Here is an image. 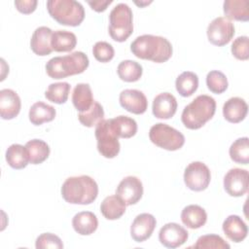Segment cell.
Here are the masks:
<instances>
[{"instance_id": "1", "label": "cell", "mask_w": 249, "mask_h": 249, "mask_svg": "<svg viewBox=\"0 0 249 249\" xmlns=\"http://www.w3.org/2000/svg\"><path fill=\"white\" fill-rule=\"evenodd\" d=\"M130 51L138 58L161 63L171 57L172 45L164 37L144 34L134 39Z\"/></svg>"}, {"instance_id": "2", "label": "cell", "mask_w": 249, "mask_h": 249, "mask_svg": "<svg viewBox=\"0 0 249 249\" xmlns=\"http://www.w3.org/2000/svg\"><path fill=\"white\" fill-rule=\"evenodd\" d=\"M97 195V183L89 175L69 177L61 186L62 197L71 204H90L96 199Z\"/></svg>"}, {"instance_id": "3", "label": "cell", "mask_w": 249, "mask_h": 249, "mask_svg": "<svg viewBox=\"0 0 249 249\" xmlns=\"http://www.w3.org/2000/svg\"><path fill=\"white\" fill-rule=\"evenodd\" d=\"M215 111V99L210 95L200 94L185 106L181 115V121L187 128L198 129L212 119Z\"/></svg>"}, {"instance_id": "4", "label": "cell", "mask_w": 249, "mask_h": 249, "mask_svg": "<svg viewBox=\"0 0 249 249\" xmlns=\"http://www.w3.org/2000/svg\"><path fill=\"white\" fill-rule=\"evenodd\" d=\"M89 64V57L83 52H74L63 56H54L46 63V72L52 79H63L83 73Z\"/></svg>"}, {"instance_id": "5", "label": "cell", "mask_w": 249, "mask_h": 249, "mask_svg": "<svg viewBox=\"0 0 249 249\" xmlns=\"http://www.w3.org/2000/svg\"><path fill=\"white\" fill-rule=\"evenodd\" d=\"M47 9L50 16L63 25L78 26L85 18L83 5L75 0H49Z\"/></svg>"}, {"instance_id": "6", "label": "cell", "mask_w": 249, "mask_h": 249, "mask_svg": "<svg viewBox=\"0 0 249 249\" xmlns=\"http://www.w3.org/2000/svg\"><path fill=\"white\" fill-rule=\"evenodd\" d=\"M132 11L128 5H116L109 15V34L116 42H124L133 32Z\"/></svg>"}, {"instance_id": "7", "label": "cell", "mask_w": 249, "mask_h": 249, "mask_svg": "<svg viewBox=\"0 0 249 249\" xmlns=\"http://www.w3.org/2000/svg\"><path fill=\"white\" fill-rule=\"evenodd\" d=\"M149 138L153 144L167 151L179 150L185 144V136L163 123H158L150 128Z\"/></svg>"}, {"instance_id": "8", "label": "cell", "mask_w": 249, "mask_h": 249, "mask_svg": "<svg viewBox=\"0 0 249 249\" xmlns=\"http://www.w3.org/2000/svg\"><path fill=\"white\" fill-rule=\"evenodd\" d=\"M97 150L106 159H113L120 153L119 137L113 131L109 120H102L95 125Z\"/></svg>"}, {"instance_id": "9", "label": "cell", "mask_w": 249, "mask_h": 249, "mask_svg": "<svg viewBox=\"0 0 249 249\" xmlns=\"http://www.w3.org/2000/svg\"><path fill=\"white\" fill-rule=\"evenodd\" d=\"M211 180L208 166L201 161H193L185 168L184 182L186 186L195 192L205 190Z\"/></svg>"}, {"instance_id": "10", "label": "cell", "mask_w": 249, "mask_h": 249, "mask_svg": "<svg viewBox=\"0 0 249 249\" xmlns=\"http://www.w3.org/2000/svg\"><path fill=\"white\" fill-rule=\"evenodd\" d=\"M234 25L226 17H218L214 18L207 26L208 41L218 47H222L230 43L234 35Z\"/></svg>"}, {"instance_id": "11", "label": "cell", "mask_w": 249, "mask_h": 249, "mask_svg": "<svg viewBox=\"0 0 249 249\" xmlns=\"http://www.w3.org/2000/svg\"><path fill=\"white\" fill-rule=\"evenodd\" d=\"M249 174L246 169L231 168L224 177V189L231 196H242L248 191Z\"/></svg>"}, {"instance_id": "12", "label": "cell", "mask_w": 249, "mask_h": 249, "mask_svg": "<svg viewBox=\"0 0 249 249\" xmlns=\"http://www.w3.org/2000/svg\"><path fill=\"white\" fill-rule=\"evenodd\" d=\"M116 195L120 196L126 205L137 203L143 195V185L135 176L124 177L116 189Z\"/></svg>"}, {"instance_id": "13", "label": "cell", "mask_w": 249, "mask_h": 249, "mask_svg": "<svg viewBox=\"0 0 249 249\" xmlns=\"http://www.w3.org/2000/svg\"><path fill=\"white\" fill-rule=\"evenodd\" d=\"M189 237L188 231L185 228L177 223H167L159 232L160 242L166 248H177L183 245Z\"/></svg>"}, {"instance_id": "14", "label": "cell", "mask_w": 249, "mask_h": 249, "mask_svg": "<svg viewBox=\"0 0 249 249\" xmlns=\"http://www.w3.org/2000/svg\"><path fill=\"white\" fill-rule=\"evenodd\" d=\"M119 101L124 109L135 115L145 113L148 108V100L146 95L141 90L134 89H124L120 93Z\"/></svg>"}, {"instance_id": "15", "label": "cell", "mask_w": 249, "mask_h": 249, "mask_svg": "<svg viewBox=\"0 0 249 249\" xmlns=\"http://www.w3.org/2000/svg\"><path fill=\"white\" fill-rule=\"evenodd\" d=\"M157 225L156 218L150 213H141L137 215L131 226L130 235L136 242H143L150 238Z\"/></svg>"}, {"instance_id": "16", "label": "cell", "mask_w": 249, "mask_h": 249, "mask_svg": "<svg viewBox=\"0 0 249 249\" xmlns=\"http://www.w3.org/2000/svg\"><path fill=\"white\" fill-rule=\"evenodd\" d=\"M176 110L177 100L175 96L169 92H161L153 100V115L158 119L168 120L175 115Z\"/></svg>"}, {"instance_id": "17", "label": "cell", "mask_w": 249, "mask_h": 249, "mask_svg": "<svg viewBox=\"0 0 249 249\" xmlns=\"http://www.w3.org/2000/svg\"><path fill=\"white\" fill-rule=\"evenodd\" d=\"M20 98L15 90L11 89L0 90V116L3 120L16 118L20 111Z\"/></svg>"}, {"instance_id": "18", "label": "cell", "mask_w": 249, "mask_h": 249, "mask_svg": "<svg viewBox=\"0 0 249 249\" xmlns=\"http://www.w3.org/2000/svg\"><path fill=\"white\" fill-rule=\"evenodd\" d=\"M52 35L53 31L47 26L37 27L30 40V48L32 52L40 56H45L50 54L53 50L52 48Z\"/></svg>"}, {"instance_id": "19", "label": "cell", "mask_w": 249, "mask_h": 249, "mask_svg": "<svg viewBox=\"0 0 249 249\" xmlns=\"http://www.w3.org/2000/svg\"><path fill=\"white\" fill-rule=\"evenodd\" d=\"M248 112L246 101L238 96L231 97L223 105L224 118L232 124H237L243 121Z\"/></svg>"}, {"instance_id": "20", "label": "cell", "mask_w": 249, "mask_h": 249, "mask_svg": "<svg viewBox=\"0 0 249 249\" xmlns=\"http://www.w3.org/2000/svg\"><path fill=\"white\" fill-rule=\"evenodd\" d=\"M223 231L231 241L239 243L244 240L248 233L247 225L237 215H230L223 222Z\"/></svg>"}, {"instance_id": "21", "label": "cell", "mask_w": 249, "mask_h": 249, "mask_svg": "<svg viewBox=\"0 0 249 249\" xmlns=\"http://www.w3.org/2000/svg\"><path fill=\"white\" fill-rule=\"evenodd\" d=\"M74 231L81 235H89L93 233L98 227V220L94 213L90 211H82L72 219Z\"/></svg>"}, {"instance_id": "22", "label": "cell", "mask_w": 249, "mask_h": 249, "mask_svg": "<svg viewBox=\"0 0 249 249\" xmlns=\"http://www.w3.org/2000/svg\"><path fill=\"white\" fill-rule=\"evenodd\" d=\"M182 223L192 230L199 229L207 221L206 211L197 204H190L181 212Z\"/></svg>"}, {"instance_id": "23", "label": "cell", "mask_w": 249, "mask_h": 249, "mask_svg": "<svg viewBox=\"0 0 249 249\" xmlns=\"http://www.w3.org/2000/svg\"><path fill=\"white\" fill-rule=\"evenodd\" d=\"M125 206L126 204L120 196L112 195L106 196L102 200L100 204V211L107 220H117L124 214Z\"/></svg>"}, {"instance_id": "24", "label": "cell", "mask_w": 249, "mask_h": 249, "mask_svg": "<svg viewBox=\"0 0 249 249\" xmlns=\"http://www.w3.org/2000/svg\"><path fill=\"white\" fill-rule=\"evenodd\" d=\"M56 111L54 107L43 101L35 102L29 109V121L34 125H41L43 123L54 120Z\"/></svg>"}, {"instance_id": "25", "label": "cell", "mask_w": 249, "mask_h": 249, "mask_svg": "<svg viewBox=\"0 0 249 249\" xmlns=\"http://www.w3.org/2000/svg\"><path fill=\"white\" fill-rule=\"evenodd\" d=\"M92 91L90 86L86 83L76 85L72 93V103L79 112H86L93 104Z\"/></svg>"}, {"instance_id": "26", "label": "cell", "mask_w": 249, "mask_h": 249, "mask_svg": "<svg viewBox=\"0 0 249 249\" xmlns=\"http://www.w3.org/2000/svg\"><path fill=\"white\" fill-rule=\"evenodd\" d=\"M110 125L115 134L120 138H130L137 132V124L134 119L127 116H118L109 119Z\"/></svg>"}, {"instance_id": "27", "label": "cell", "mask_w": 249, "mask_h": 249, "mask_svg": "<svg viewBox=\"0 0 249 249\" xmlns=\"http://www.w3.org/2000/svg\"><path fill=\"white\" fill-rule=\"evenodd\" d=\"M224 14L227 18L247 21L249 19L247 0H226L223 4Z\"/></svg>"}, {"instance_id": "28", "label": "cell", "mask_w": 249, "mask_h": 249, "mask_svg": "<svg viewBox=\"0 0 249 249\" xmlns=\"http://www.w3.org/2000/svg\"><path fill=\"white\" fill-rule=\"evenodd\" d=\"M52 48L58 53H66L74 50L77 44V37L73 32L67 30H56L52 35Z\"/></svg>"}, {"instance_id": "29", "label": "cell", "mask_w": 249, "mask_h": 249, "mask_svg": "<svg viewBox=\"0 0 249 249\" xmlns=\"http://www.w3.org/2000/svg\"><path fill=\"white\" fill-rule=\"evenodd\" d=\"M6 160L14 169H22L29 162V155L25 148L20 144H12L6 151Z\"/></svg>"}, {"instance_id": "30", "label": "cell", "mask_w": 249, "mask_h": 249, "mask_svg": "<svg viewBox=\"0 0 249 249\" xmlns=\"http://www.w3.org/2000/svg\"><path fill=\"white\" fill-rule=\"evenodd\" d=\"M175 87L176 90L181 96H191L197 89L198 77L192 71H185L177 77L175 81Z\"/></svg>"}, {"instance_id": "31", "label": "cell", "mask_w": 249, "mask_h": 249, "mask_svg": "<svg viewBox=\"0 0 249 249\" xmlns=\"http://www.w3.org/2000/svg\"><path fill=\"white\" fill-rule=\"evenodd\" d=\"M25 148L29 155V162L39 164L45 161L50 155V147L44 140L32 139L26 142Z\"/></svg>"}, {"instance_id": "32", "label": "cell", "mask_w": 249, "mask_h": 249, "mask_svg": "<svg viewBox=\"0 0 249 249\" xmlns=\"http://www.w3.org/2000/svg\"><path fill=\"white\" fill-rule=\"evenodd\" d=\"M117 73L121 80L127 83H132L138 81L141 78L143 68L138 62L126 59L120 62L117 68Z\"/></svg>"}, {"instance_id": "33", "label": "cell", "mask_w": 249, "mask_h": 249, "mask_svg": "<svg viewBox=\"0 0 249 249\" xmlns=\"http://www.w3.org/2000/svg\"><path fill=\"white\" fill-rule=\"evenodd\" d=\"M231 160L240 164H248L249 162V139L241 137L236 139L229 150Z\"/></svg>"}, {"instance_id": "34", "label": "cell", "mask_w": 249, "mask_h": 249, "mask_svg": "<svg viewBox=\"0 0 249 249\" xmlns=\"http://www.w3.org/2000/svg\"><path fill=\"white\" fill-rule=\"evenodd\" d=\"M70 88L71 87L67 82L51 84L45 91V97L55 104H63L68 99Z\"/></svg>"}, {"instance_id": "35", "label": "cell", "mask_w": 249, "mask_h": 249, "mask_svg": "<svg viewBox=\"0 0 249 249\" xmlns=\"http://www.w3.org/2000/svg\"><path fill=\"white\" fill-rule=\"evenodd\" d=\"M103 107L97 101H94L89 110H87L86 112H80L78 115L80 123L87 127H92L96 125L100 121L103 120Z\"/></svg>"}, {"instance_id": "36", "label": "cell", "mask_w": 249, "mask_h": 249, "mask_svg": "<svg viewBox=\"0 0 249 249\" xmlns=\"http://www.w3.org/2000/svg\"><path fill=\"white\" fill-rule=\"evenodd\" d=\"M191 247L196 249H230L231 246L218 234H205L199 236Z\"/></svg>"}, {"instance_id": "37", "label": "cell", "mask_w": 249, "mask_h": 249, "mask_svg": "<svg viewBox=\"0 0 249 249\" xmlns=\"http://www.w3.org/2000/svg\"><path fill=\"white\" fill-rule=\"evenodd\" d=\"M228 79L223 72L218 70L208 72L206 76V86L213 93H223L228 89Z\"/></svg>"}, {"instance_id": "38", "label": "cell", "mask_w": 249, "mask_h": 249, "mask_svg": "<svg viewBox=\"0 0 249 249\" xmlns=\"http://www.w3.org/2000/svg\"><path fill=\"white\" fill-rule=\"evenodd\" d=\"M35 247L37 249H62L63 243L57 235L52 232H44L36 238Z\"/></svg>"}, {"instance_id": "39", "label": "cell", "mask_w": 249, "mask_h": 249, "mask_svg": "<svg viewBox=\"0 0 249 249\" xmlns=\"http://www.w3.org/2000/svg\"><path fill=\"white\" fill-rule=\"evenodd\" d=\"M92 53L96 60L100 62H108L114 57L115 51L111 44L105 41H99L94 44Z\"/></svg>"}, {"instance_id": "40", "label": "cell", "mask_w": 249, "mask_h": 249, "mask_svg": "<svg viewBox=\"0 0 249 249\" xmlns=\"http://www.w3.org/2000/svg\"><path fill=\"white\" fill-rule=\"evenodd\" d=\"M249 39L247 36H239L233 40L231 44V53L239 60H247L249 58Z\"/></svg>"}, {"instance_id": "41", "label": "cell", "mask_w": 249, "mask_h": 249, "mask_svg": "<svg viewBox=\"0 0 249 249\" xmlns=\"http://www.w3.org/2000/svg\"><path fill=\"white\" fill-rule=\"evenodd\" d=\"M15 6L18 12L28 15L33 13L36 10L37 1L36 0H17L15 1Z\"/></svg>"}, {"instance_id": "42", "label": "cell", "mask_w": 249, "mask_h": 249, "mask_svg": "<svg viewBox=\"0 0 249 249\" xmlns=\"http://www.w3.org/2000/svg\"><path fill=\"white\" fill-rule=\"evenodd\" d=\"M112 0H96V1H88V4L91 7L95 12H104L107 7L112 3Z\"/></svg>"}, {"instance_id": "43", "label": "cell", "mask_w": 249, "mask_h": 249, "mask_svg": "<svg viewBox=\"0 0 249 249\" xmlns=\"http://www.w3.org/2000/svg\"><path fill=\"white\" fill-rule=\"evenodd\" d=\"M150 3H151V1H150V2H140V3L135 2V4H136V5H139L140 7H141V6H144V5H148V4H150Z\"/></svg>"}]
</instances>
